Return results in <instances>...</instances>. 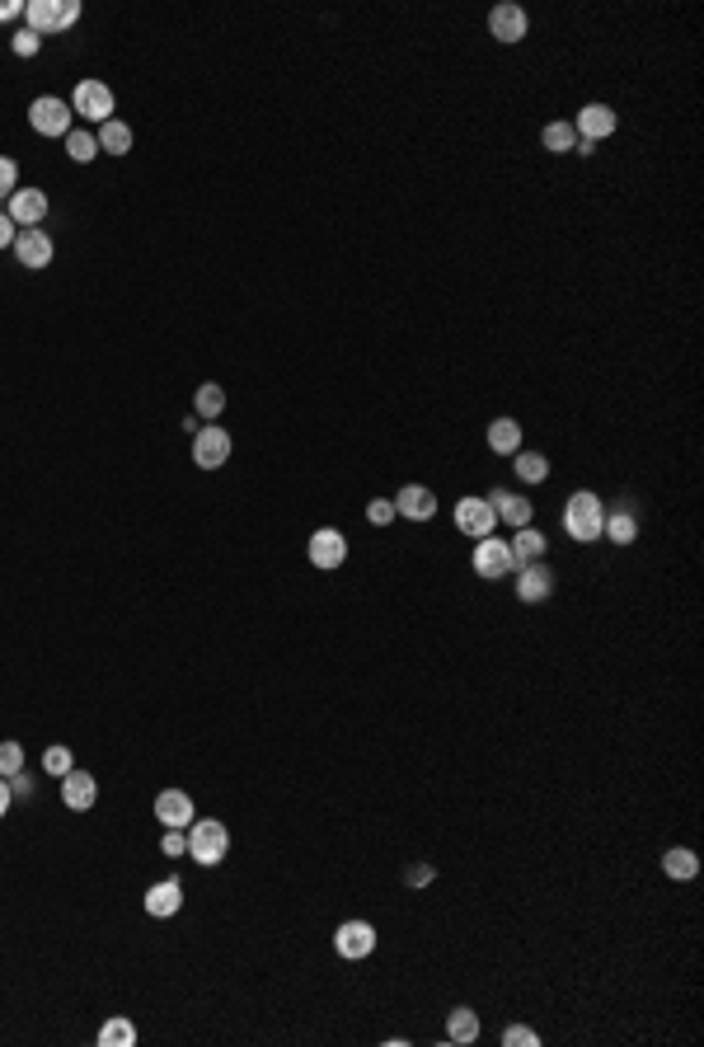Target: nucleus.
Segmentation results:
<instances>
[{"label": "nucleus", "mask_w": 704, "mask_h": 1047, "mask_svg": "<svg viewBox=\"0 0 704 1047\" xmlns=\"http://www.w3.org/2000/svg\"><path fill=\"white\" fill-rule=\"evenodd\" d=\"M601 526H606V503H601V493L578 489L564 503V531L587 545V540H601Z\"/></svg>", "instance_id": "f257e3e1"}, {"label": "nucleus", "mask_w": 704, "mask_h": 1047, "mask_svg": "<svg viewBox=\"0 0 704 1047\" xmlns=\"http://www.w3.org/2000/svg\"><path fill=\"white\" fill-rule=\"evenodd\" d=\"M226 850H230L226 822H216V817H193V827H188V855H193V864L216 869V864L226 860Z\"/></svg>", "instance_id": "f03ea898"}, {"label": "nucleus", "mask_w": 704, "mask_h": 1047, "mask_svg": "<svg viewBox=\"0 0 704 1047\" xmlns=\"http://www.w3.org/2000/svg\"><path fill=\"white\" fill-rule=\"evenodd\" d=\"M24 19L29 29L43 38V33H62L80 19V0H24Z\"/></svg>", "instance_id": "7ed1b4c3"}, {"label": "nucleus", "mask_w": 704, "mask_h": 1047, "mask_svg": "<svg viewBox=\"0 0 704 1047\" xmlns=\"http://www.w3.org/2000/svg\"><path fill=\"white\" fill-rule=\"evenodd\" d=\"M66 104H71V113L90 118V123H108V118H113V108H118V99H113V90H108L104 80H80L76 94H71Z\"/></svg>", "instance_id": "20e7f679"}, {"label": "nucleus", "mask_w": 704, "mask_h": 1047, "mask_svg": "<svg viewBox=\"0 0 704 1047\" xmlns=\"http://www.w3.org/2000/svg\"><path fill=\"white\" fill-rule=\"evenodd\" d=\"M71 104L66 99H57V94H43V99H33L29 104V123L38 137H66L71 132Z\"/></svg>", "instance_id": "39448f33"}, {"label": "nucleus", "mask_w": 704, "mask_h": 1047, "mask_svg": "<svg viewBox=\"0 0 704 1047\" xmlns=\"http://www.w3.org/2000/svg\"><path fill=\"white\" fill-rule=\"evenodd\" d=\"M334 949L338 958H348V963H357V958H371L376 954V925L367 921H343L334 930Z\"/></svg>", "instance_id": "423d86ee"}, {"label": "nucleus", "mask_w": 704, "mask_h": 1047, "mask_svg": "<svg viewBox=\"0 0 704 1047\" xmlns=\"http://www.w3.org/2000/svg\"><path fill=\"white\" fill-rule=\"evenodd\" d=\"M306 555H310V564L315 569H338L343 559H348V536L343 531H334V526H320L315 536H310V545H306Z\"/></svg>", "instance_id": "0eeeda50"}, {"label": "nucleus", "mask_w": 704, "mask_h": 1047, "mask_svg": "<svg viewBox=\"0 0 704 1047\" xmlns=\"http://www.w3.org/2000/svg\"><path fill=\"white\" fill-rule=\"evenodd\" d=\"M470 564H475V573L479 578H507V573H512V550H507V540H498V536H484L475 545V559H470Z\"/></svg>", "instance_id": "6e6552de"}, {"label": "nucleus", "mask_w": 704, "mask_h": 1047, "mask_svg": "<svg viewBox=\"0 0 704 1047\" xmlns=\"http://www.w3.org/2000/svg\"><path fill=\"white\" fill-rule=\"evenodd\" d=\"M10 249H15V259L24 263V268H33V273H38V268H47V263H52V254H57V249H52V235H47L43 226H29V231H19Z\"/></svg>", "instance_id": "1a4fd4ad"}, {"label": "nucleus", "mask_w": 704, "mask_h": 1047, "mask_svg": "<svg viewBox=\"0 0 704 1047\" xmlns=\"http://www.w3.org/2000/svg\"><path fill=\"white\" fill-rule=\"evenodd\" d=\"M193 461H198L202 470H216V465H226V461H230V432L216 428V423L198 428V437H193Z\"/></svg>", "instance_id": "9d476101"}, {"label": "nucleus", "mask_w": 704, "mask_h": 1047, "mask_svg": "<svg viewBox=\"0 0 704 1047\" xmlns=\"http://www.w3.org/2000/svg\"><path fill=\"white\" fill-rule=\"evenodd\" d=\"M390 503H395V512L399 517H409V522H432V517H437V493H432L428 484H404Z\"/></svg>", "instance_id": "9b49d317"}, {"label": "nucleus", "mask_w": 704, "mask_h": 1047, "mask_svg": "<svg viewBox=\"0 0 704 1047\" xmlns=\"http://www.w3.org/2000/svg\"><path fill=\"white\" fill-rule=\"evenodd\" d=\"M10 221H15L19 231H29V226H43V216H47V193L43 188H15L10 193Z\"/></svg>", "instance_id": "f8f14e48"}, {"label": "nucleus", "mask_w": 704, "mask_h": 1047, "mask_svg": "<svg viewBox=\"0 0 704 1047\" xmlns=\"http://www.w3.org/2000/svg\"><path fill=\"white\" fill-rule=\"evenodd\" d=\"M456 526H460V531H465V536H475V540L493 536V526H498V517H493L489 498H460V503H456Z\"/></svg>", "instance_id": "ddd939ff"}, {"label": "nucleus", "mask_w": 704, "mask_h": 1047, "mask_svg": "<svg viewBox=\"0 0 704 1047\" xmlns=\"http://www.w3.org/2000/svg\"><path fill=\"white\" fill-rule=\"evenodd\" d=\"M554 597V573L545 569V564H521L517 569V601H526V606H540V601Z\"/></svg>", "instance_id": "4468645a"}, {"label": "nucleus", "mask_w": 704, "mask_h": 1047, "mask_svg": "<svg viewBox=\"0 0 704 1047\" xmlns=\"http://www.w3.org/2000/svg\"><path fill=\"white\" fill-rule=\"evenodd\" d=\"M489 508H493V517L503 526H531V517H536V508H531V498H521V493H512V489H489Z\"/></svg>", "instance_id": "2eb2a0df"}, {"label": "nucleus", "mask_w": 704, "mask_h": 1047, "mask_svg": "<svg viewBox=\"0 0 704 1047\" xmlns=\"http://www.w3.org/2000/svg\"><path fill=\"white\" fill-rule=\"evenodd\" d=\"M489 33L498 38V43H521L526 33H531V19H526V10L521 5H493V15H489Z\"/></svg>", "instance_id": "dca6fc26"}, {"label": "nucleus", "mask_w": 704, "mask_h": 1047, "mask_svg": "<svg viewBox=\"0 0 704 1047\" xmlns=\"http://www.w3.org/2000/svg\"><path fill=\"white\" fill-rule=\"evenodd\" d=\"M94 799H99V785H94L90 770H66L62 775V803L71 808V813H85V808H94Z\"/></svg>", "instance_id": "f3484780"}, {"label": "nucleus", "mask_w": 704, "mask_h": 1047, "mask_svg": "<svg viewBox=\"0 0 704 1047\" xmlns=\"http://www.w3.org/2000/svg\"><path fill=\"white\" fill-rule=\"evenodd\" d=\"M155 817H160V827H179V832H188L193 827V799H188L184 789H165L160 799H155Z\"/></svg>", "instance_id": "a211bd4d"}, {"label": "nucleus", "mask_w": 704, "mask_h": 1047, "mask_svg": "<svg viewBox=\"0 0 704 1047\" xmlns=\"http://www.w3.org/2000/svg\"><path fill=\"white\" fill-rule=\"evenodd\" d=\"M507 550H512V573H517L521 564H536V559H545L550 540H545V531H536V526H517V536L507 540Z\"/></svg>", "instance_id": "6ab92c4d"}, {"label": "nucleus", "mask_w": 704, "mask_h": 1047, "mask_svg": "<svg viewBox=\"0 0 704 1047\" xmlns=\"http://www.w3.org/2000/svg\"><path fill=\"white\" fill-rule=\"evenodd\" d=\"M179 907H184V888H179V878H160V883L146 888V916L165 921V916H174Z\"/></svg>", "instance_id": "aec40b11"}, {"label": "nucleus", "mask_w": 704, "mask_h": 1047, "mask_svg": "<svg viewBox=\"0 0 704 1047\" xmlns=\"http://www.w3.org/2000/svg\"><path fill=\"white\" fill-rule=\"evenodd\" d=\"M615 123H620V118H615L611 104H587V108L578 113L573 132H578L582 141H601V137H611V132H615Z\"/></svg>", "instance_id": "412c9836"}, {"label": "nucleus", "mask_w": 704, "mask_h": 1047, "mask_svg": "<svg viewBox=\"0 0 704 1047\" xmlns=\"http://www.w3.org/2000/svg\"><path fill=\"white\" fill-rule=\"evenodd\" d=\"M479 1038V1015L470 1010V1005H456L451 1015H446V1043L456 1047H470Z\"/></svg>", "instance_id": "4be33fe9"}, {"label": "nucleus", "mask_w": 704, "mask_h": 1047, "mask_svg": "<svg viewBox=\"0 0 704 1047\" xmlns=\"http://www.w3.org/2000/svg\"><path fill=\"white\" fill-rule=\"evenodd\" d=\"M601 536L615 540V545H634V540H639V522H634V512H629V508H606V526H601Z\"/></svg>", "instance_id": "5701e85b"}, {"label": "nucleus", "mask_w": 704, "mask_h": 1047, "mask_svg": "<svg viewBox=\"0 0 704 1047\" xmlns=\"http://www.w3.org/2000/svg\"><path fill=\"white\" fill-rule=\"evenodd\" d=\"M489 451H498V456H517V451H521L517 418H493V423H489Z\"/></svg>", "instance_id": "b1692460"}, {"label": "nucleus", "mask_w": 704, "mask_h": 1047, "mask_svg": "<svg viewBox=\"0 0 704 1047\" xmlns=\"http://www.w3.org/2000/svg\"><path fill=\"white\" fill-rule=\"evenodd\" d=\"M662 874H667V878H681V883H686V878L700 874V855H695V850H686V846H672L667 855H662Z\"/></svg>", "instance_id": "393cba45"}, {"label": "nucleus", "mask_w": 704, "mask_h": 1047, "mask_svg": "<svg viewBox=\"0 0 704 1047\" xmlns=\"http://www.w3.org/2000/svg\"><path fill=\"white\" fill-rule=\"evenodd\" d=\"M99 151H108V155H127V151H132V127L118 123V118L99 123Z\"/></svg>", "instance_id": "a878e982"}, {"label": "nucleus", "mask_w": 704, "mask_h": 1047, "mask_svg": "<svg viewBox=\"0 0 704 1047\" xmlns=\"http://www.w3.org/2000/svg\"><path fill=\"white\" fill-rule=\"evenodd\" d=\"M512 470H517L521 484H540V479L550 475V461H545L540 451H517V456H512Z\"/></svg>", "instance_id": "bb28decb"}, {"label": "nucleus", "mask_w": 704, "mask_h": 1047, "mask_svg": "<svg viewBox=\"0 0 704 1047\" xmlns=\"http://www.w3.org/2000/svg\"><path fill=\"white\" fill-rule=\"evenodd\" d=\"M193 414L198 418H216V414H226V390L216 381H207V385H198V395H193Z\"/></svg>", "instance_id": "cd10ccee"}, {"label": "nucleus", "mask_w": 704, "mask_h": 1047, "mask_svg": "<svg viewBox=\"0 0 704 1047\" xmlns=\"http://www.w3.org/2000/svg\"><path fill=\"white\" fill-rule=\"evenodd\" d=\"M99 1043H104V1047H132V1043H137V1029H132V1019L113 1015L104 1029H99Z\"/></svg>", "instance_id": "c85d7f7f"}, {"label": "nucleus", "mask_w": 704, "mask_h": 1047, "mask_svg": "<svg viewBox=\"0 0 704 1047\" xmlns=\"http://www.w3.org/2000/svg\"><path fill=\"white\" fill-rule=\"evenodd\" d=\"M540 141H545V151L564 155V151H573V146H578V132H573V123H550L545 132H540Z\"/></svg>", "instance_id": "c756f323"}, {"label": "nucleus", "mask_w": 704, "mask_h": 1047, "mask_svg": "<svg viewBox=\"0 0 704 1047\" xmlns=\"http://www.w3.org/2000/svg\"><path fill=\"white\" fill-rule=\"evenodd\" d=\"M66 155H71L76 165H90L94 155H99V137H94V132H66Z\"/></svg>", "instance_id": "7c9ffc66"}, {"label": "nucleus", "mask_w": 704, "mask_h": 1047, "mask_svg": "<svg viewBox=\"0 0 704 1047\" xmlns=\"http://www.w3.org/2000/svg\"><path fill=\"white\" fill-rule=\"evenodd\" d=\"M71 766H76V756H71V747H62V742L43 752V770H47V775H57V780H62Z\"/></svg>", "instance_id": "2f4dec72"}, {"label": "nucleus", "mask_w": 704, "mask_h": 1047, "mask_svg": "<svg viewBox=\"0 0 704 1047\" xmlns=\"http://www.w3.org/2000/svg\"><path fill=\"white\" fill-rule=\"evenodd\" d=\"M24 770V747H19L15 738L0 742V780H10V775H19Z\"/></svg>", "instance_id": "473e14b6"}, {"label": "nucleus", "mask_w": 704, "mask_h": 1047, "mask_svg": "<svg viewBox=\"0 0 704 1047\" xmlns=\"http://www.w3.org/2000/svg\"><path fill=\"white\" fill-rule=\"evenodd\" d=\"M395 517H399V512H395V503H390V498H371V503H367V522H371V526H390Z\"/></svg>", "instance_id": "72a5a7b5"}, {"label": "nucleus", "mask_w": 704, "mask_h": 1047, "mask_svg": "<svg viewBox=\"0 0 704 1047\" xmlns=\"http://www.w3.org/2000/svg\"><path fill=\"white\" fill-rule=\"evenodd\" d=\"M19 188V165L10 160V155H0V198L10 202V193Z\"/></svg>", "instance_id": "f704fd0d"}, {"label": "nucleus", "mask_w": 704, "mask_h": 1047, "mask_svg": "<svg viewBox=\"0 0 704 1047\" xmlns=\"http://www.w3.org/2000/svg\"><path fill=\"white\" fill-rule=\"evenodd\" d=\"M503 1043H507V1047H540V1033L526 1029V1024H512V1029L503 1033Z\"/></svg>", "instance_id": "c9c22d12"}, {"label": "nucleus", "mask_w": 704, "mask_h": 1047, "mask_svg": "<svg viewBox=\"0 0 704 1047\" xmlns=\"http://www.w3.org/2000/svg\"><path fill=\"white\" fill-rule=\"evenodd\" d=\"M38 47H43V38H38L33 29H19V33H15V52H19V57H38Z\"/></svg>", "instance_id": "e433bc0d"}, {"label": "nucleus", "mask_w": 704, "mask_h": 1047, "mask_svg": "<svg viewBox=\"0 0 704 1047\" xmlns=\"http://www.w3.org/2000/svg\"><path fill=\"white\" fill-rule=\"evenodd\" d=\"M160 850H165L169 860H174V855H184V850H188V832H179V827H169V832H165V841H160Z\"/></svg>", "instance_id": "4c0bfd02"}, {"label": "nucleus", "mask_w": 704, "mask_h": 1047, "mask_svg": "<svg viewBox=\"0 0 704 1047\" xmlns=\"http://www.w3.org/2000/svg\"><path fill=\"white\" fill-rule=\"evenodd\" d=\"M432 878H437V869H432V864H414V869L404 874V883H409V888H428Z\"/></svg>", "instance_id": "58836bf2"}, {"label": "nucleus", "mask_w": 704, "mask_h": 1047, "mask_svg": "<svg viewBox=\"0 0 704 1047\" xmlns=\"http://www.w3.org/2000/svg\"><path fill=\"white\" fill-rule=\"evenodd\" d=\"M10 794H15V799H33V775H29V770L10 775Z\"/></svg>", "instance_id": "ea45409f"}, {"label": "nucleus", "mask_w": 704, "mask_h": 1047, "mask_svg": "<svg viewBox=\"0 0 704 1047\" xmlns=\"http://www.w3.org/2000/svg\"><path fill=\"white\" fill-rule=\"evenodd\" d=\"M15 235H19V226L10 221V212H0V249H10V245H15Z\"/></svg>", "instance_id": "a19ab883"}, {"label": "nucleus", "mask_w": 704, "mask_h": 1047, "mask_svg": "<svg viewBox=\"0 0 704 1047\" xmlns=\"http://www.w3.org/2000/svg\"><path fill=\"white\" fill-rule=\"evenodd\" d=\"M15 15H24V5L19 0H0V19H15Z\"/></svg>", "instance_id": "79ce46f5"}, {"label": "nucleus", "mask_w": 704, "mask_h": 1047, "mask_svg": "<svg viewBox=\"0 0 704 1047\" xmlns=\"http://www.w3.org/2000/svg\"><path fill=\"white\" fill-rule=\"evenodd\" d=\"M10 803H15V794H10V780H0V817L10 813Z\"/></svg>", "instance_id": "37998d69"}]
</instances>
